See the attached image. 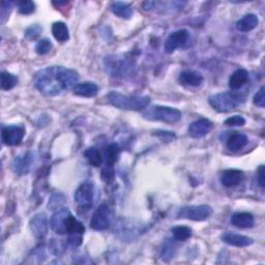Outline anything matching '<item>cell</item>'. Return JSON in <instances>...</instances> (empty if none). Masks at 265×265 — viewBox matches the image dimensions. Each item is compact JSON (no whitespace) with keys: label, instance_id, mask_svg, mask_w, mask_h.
<instances>
[{"label":"cell","instance_id":"cell-1","mask_svg":"<svg viewBox=\"0 0 265 265\" xmlns=\"http://www.w3.org/2000/svg\"><path fill=\"white\" fill-rule=\"evenodd\" d=\"M79 74L63 66H49L34 75V87L48 97H56L78 84Z\"/></svg>","mask_w":265,"mask_h":265},{"label":"cell","instance_id":"cell-2","mask_svg":"<svg viewBox=\"0 0 265 265\" xmlns=\"http://www.w3.org/2000/svg\"><path fill=\"white\" fill-rule=\"evenodd\" d=\"M109 104L118 109L130 111H142L150 104V98L146 95H125L116 91L107 94Z\"/></svg>","mask_w":265,"mask_h":265},{"label":"cell","instance_id":"cell-3","mask_svg":"<svg viewBox=\"0 0 265 265\" xmlns=\"http://www.w3.org/2000/svg\"><path fill=\"white\" fill-rule=\"evenodd\" d=\"M247 98L244 93L227 91L213 94L209 98V105L219 112H230L245 104Z\"/></svg>","mask_w":265,"mask_h":265},{"label":"cell","instance_id":"cell-4","mask_svg":"<svg viewBox=\"0 0 265 265\" xmlns=\"http://www.w3.org/2000/svg\"><path fill=\"white\" fill-rule=\"evenodd\" d=\"M142 115L148 121L163 122L166 124H175L181 119V112L179 110L166 106H153L144 109Z\"/></svg>","mask_w":265,"mask_h":265},{"label":"cell","instance_id":"cell-5","mask_svg":"<svg viewBox=\"0 0 265 265\" xmlns=\"http://www.w3.org/2000/svg\"><path fill=\"white\" fill-rule=\"evenodd\" d=\"M132 59L122 55H110L105 58V68L112 77H127L134 71Z\"/></svg>","mask_w":265,"mask_h":265},{"label":"cell","instance_id":"cell-6","mask_svg":"<svg viewBox=\"0 0 265 265\" xmlns=\"http://www.w3.org/2000/svg\"><path fill=\"white\" fill-rule=\"evenodd\" d=\"M112 209L108 203H102L90 219V227L97 231H105L110 228L112 223Z\"/></svg>","mask_w":265,"mask_h":265},{"label":"cell","instance_id":"cell-7","mask_svg":"<svg viewBox=\"0 0 265 265\" xmlns=\"http://www.w3.org/2000/svg\"><path fill=\"white\" fill-rule=\"evenodd\" d=\"M213 210L209 205H191L183 206L177 212L178 219H186L196 222L205 221L212 214Z\"/></svg>","mask_w":265,"mask_h":265},{"label":"cell","instance_id":"cell-8","mask_svg":"<svg viewBox=\"0 0 265 265\" xmlns=\"http://www.w3.org/2000/svg\"><path fill=\"white\" fill-rule=\"evenodd\" d=\"M94 185L91 181L82 182L75 191L74 200L82 208H89L93 204Z\"/></svg>","mask_w":265,"mask_h":265},{"label":"cell","instance_id":"cell-9","mask_svg":"<svg viewBox=\"0 0 265 265\" xmlns=\"http://www.w3.org/2000/svg\"><path fill=\"white\" fill-rule=\"evenodd\" d=\"M84 232H85L84 225L71 214L67 221V226H66V234L68 235L67 238L68 244L74 248L80 247L83 242Z\"/></svg>","mask_w":265,"mask_h":265},{"label":"cell","instance_id":"cell-10","mask_svg":"<svg viewBox=\"0 0 265 265\" xmlns=\"http://www.w3.org/2000/svg\"><path fill=\"white\" fill-rule=\"evenodd\" d=\"M188 37H190V33H188L186 29H179L172 32L165 42V52L168 54H172L177 49L183 47L186 44Z\"/></svg>","mask_w":265,"mask_h":265},{"label":"cell","instance_id":"cell-11","mask_svg":"<svg viewBox=\"0 0 265 265\" xmlns=\"http://www.w3.org/2000/svg\"><path fill=\"white\" fill-rule=\"evenodd\" d=\"M70 215H71V213L66 207H63L61 209L56 210L53 213V215L51 218V221H50L51 229L59 235L66 234L67 221H68Z\"/></svg>","mask_w":265,"mask_h":265},{"label":"cell","instance_id":"cell-12","mask_svg":"<svg viewBox=\"0 0 265 265\" xmlns=\"http://www.w3.org/2000/svg\"><path fill=\"white\" fill-rule=\"evenodd\" d=\"M25 136V130L18 126H9L3 128L2 139L4 144L8 146L19 145Z\"/></svg>","mask_w":265,"mask_h":265},{"label":"cell","instance_id":"cell-13","mask_svg":"<svg viewBox=\"0 0 265 265\" xmlns=\"http://www.w3.org/2000/svg\"><path fill=\"white\" fill-rule=\"evenodd\" d=\"M30 229L37 239H43L47 236L49 231V225L47 215L44 212L35 214L30 221Z\"/></svg>","mask_w":265,"mask_h":265},{"label":"cell","instance_id":"cell-14","mask_svg":"<svg viewBox=\"0 0 265 265\" xmlns=\"http://www.w3.org/2000/svg\"><path fill=\"white\" fill-rule=\"evenodd\" d=\"M33 163H34L33 153L32 151H26V153L14 159L12 163V168L16 173L20 175H25L30 171Z\"/></svg>","mask_w":265,"mask_h":265},{"label":"cell","instance_id":"cell-15","mask_svg":"<svg viewBox=\"0 0 265 265\" xmlns=\"http://www.w3.org/2000/svg\"><path fill=\"white\" fill-rule=\"evenodd\" d=\"M213 128L212 123L207 118H201L194 122L190 127H188V134L192 138L199 139L205 137L207 134L211 132Z\"/></svg>","mask_w":265,"mask_h":265},{"label":"cell","instance_id":"cell-16","mask_svg":"<svg viewBox=\"0 0 265 265\" xmlns=\"http://www.w3.org/2000/svg\"><path fill=\"white\" fill-rule=\"evenodd\" d=\"M245 174L237 169H228L222 173L221 182L226 187H232L239 184L244 180Z\"/></svg>","mask_w":265,"mask_h":265},{"label":"cell","instance_id":"cell-17","mask_svg":"<svg viewBox=\"0 0 265 265\" xmlns=\"http://www.w3.org/2000/svg\"><path fill=\"white\" fill-rule=\"evenodd\" d=\"M178 80L182 85L197 87L203 83V76L196 70L187 69L179 75Z\"/></svg>","mask_w":265,"mask_h":265},{"label":"cell","instance_id":"cell-18","mask_svg":"<svg viewBox=\"0 0 265 265\" xmlns=\"http://www.w3.org/2000/svg\"><path fill=\"white\" fill-rule=\"evenodd\" d=\"M222 239L227 245L237 247V248H246V247H249L254 244V239L249 236L230 233V232L225 233L224 235H222Z\"/></svg>","mask_w":265,"mask_h":265},{"label":"cell","instance_id":"cell-19","mask_svg":"<svg viewBox=\"0 0 265 265\" xmlns=\"http://www.w3.org/2000/svg\"><path fill=\"white\" fill-rule=\"evenodd\" d=\"M231 223L237 228L247 229L254 226L255 219L254 215L250 212H235L231 216Z\"/></svg>","mask_w":265,"mask_h":265},{"label":"cell","instance_id":"cell-20","mask_svg":"<svg viewBox=\"0 0 265 265\" xmlns=\"http://www.w3.org/2000/svg\"><path fill=\"white\" fill-rule=\"evenodd\" d=\"M249 71L245 68H238L231 75V77L229 79V87L232 90L239 89L249 82Z\"/></svg>","mask_w":265,"mask_h":265},{"label":"cell","instance_id":"cell-21","mask_svg":"<svg viewBox=\"0 0 265 265\" xmlns=\"http://www.w3.org/2000/svg\"><path fill=\"white\" fill-rule=\"evenodd\" d=\"M99 87L92 82L78 83L73 88V93L82 98H93L98 94Z\"/></svg>","mask_w":265,"mask_h":265},{"label":"cell","instance_id":"cell-22","mask_svg":"<svg viewBox=\"0 0 265 265\" xmlns=\"http://www.w3.org/2000/svg\"><path fill=\"white\" fill-rule=\"evenodd\" d=\"M249 140L248 137L245 134H240V133H234L232 134L228 139L226 141V145L227 148L231 151H239L243 148H245L248 144Z\"/></svg>","mask_w":265,"mask_h":265},{"label":"cell","instance_id":"cell-23","mask_svg":"<svg viewBox=\"0 0 265 265\" xmlns=\"http://www.w3.org/2000/svg\"><path fill=\"white\" fill-rule=\"evenodd\" d=\"M110 10L117 17H119L122 19H127V20L131 19V17L133 16V13H134L131 5H129L127 3H123V2L113 3L110 7Z\"/></svg>","mask_w":265,"mask_h":265},{"label":"cell","instance_id":"cell-24","mask_svg":"<svg viewBox=\"0 0 265 265\" xmlns=\"http://www.w3.org/2000/svg\"><path fill=\"white\" fill-rule=\"evenodd\" d=\"M259 24V19L255 14H248L236 22V28L242 32H249Z\"/></svg>","mask_w":265,"mask_h":265},{"label":"cell","instance_id":"cell-25","mask_svg":"<svg viewBox=\"0 0 265 265\" xmlns=\"http://www.w3.org/2000/svg\"><path fill=\"white\" fill-rule=\"evenodd\" d=\"M121 147L116 143L109 144L105 148V158H106V165L114 166L115 163L118 162L121 157Z\"/></svg>","mask_w":265,"mask_h":265},{"label":"cell","instance_id":"cell-26","mask_svg":"<svg viewBox=\"0 0 265 265\" xmlns=\"http://www.w3.org/2000/svg\"><path fill=\"white\" fill-rule=\"evenodd\" d=\"M52 34L55 40L60 43H65L69 40V30L65 23L55 22L52 25Z\"/></svg>","mask_w":265,"mask_h":265},{"label":"cell","instance_id":"cell-27","mask_svg":"<svg viewBox=\"0 0 265 265\" xmlns=\"http://www.w3.org/2000/svg\"><path fill=\"white\" fill-rule=\"evenodd\" d=\"M84 157L86 158L89 165L99 168L103 164V156L101 151L95 147H89L84 151Z\"/></svg>","mask_w":265,"mask_h":265},{"label":"cell","instance_id":"cell-28","mask_svg":"<svg viewBox=\"0 0 265 265\" xmlns=\"http://www.w3.org/2000/svg\"><path fill=\"white\" fill-rule=\"evenodd\" d=\"M173 238L177 242H185L192 237V229L187 226H176L172 228Z\"/></svg>","mask_w":265,"mask_h":265},{"label":"cell","instance_id":"cell-29","mask_svg":"<svg viewBox=\"0 0 265 265\" xmlns=\"http://www.w3.org/2000/svg\"><path fill=\"white\" fill-rule=\"evenodd\" d=\"M17 83H18V78L15 75L8 71L2 73V82H0V85H2V88L4 90L13 89L17 85Z\"/></svg>","mask_w":265,"mask_h":265},{"label":"cell","instance_id":"cell-30","mask_svg":"<svg viewBox=\"0 0 265 265\" xmlns=\"http://www.w3.org/2000/svg\"><path fill=\"white\" fill-rule=\"evenodd\" d=\"M66 199L62 194H54L49 201V209L58 210L65 207Z\"/></svg>","mask_w":265,"mask_h":265},{"label":"cell","instance_id":"cell-31","mask_svg":"<svg viewBox=\"0 0 265 265\" xmlns=\"http://www.w3.org/2000/svg\"><path fill=\"white\" fill-rule=\"evenodd\" d=\"M52 48H53L52 42L48 39H43L37 42L35 46V52L39 55H46L52 50Z\"/></svg>","mask_w":265,"mask_h":265},{"label":"cell","instance_id":"cell-32","mask_svg":"<svg viewBox=\"0 0 265 265\" xmlns=\"http://www.w3.org/2000/svg\"><path fill=\"white\" fill-rule=\"evenodd\" d=\"M18 11L22 15H30L35 11V4L33 2H28V0H23V2H17L16 4Z\"/></svg>","mask_w":265,"mask_h":265},{"label":"cell","instance_id":"cell-33","mask_svg":"<svg viewBox=\"0 0 265 265\" xmlns=\"http://www.w3.org/2000/svg\"><path fill=\"white\" fill-rule=\"evenodd\" d=\"M43 28L39 25V24H34L29 26L26 30H25V37L28 40H35L37 36H40V34L42 33Z\"/></svg>","mask_w":265,"mask_h":265},{"label":"cell","instance_id":"cell-34","mask_svg":"<svg viewBox=\"0 0 265 265\" xmlns=\"http://www.w3.org/2000/svg\"><path fill=\"white\" fill-rule=\"evenodd\" d=\"M115 176V170H114V166H110V165H106L103 170H102V178L105 182L110 183L113 179H114Z\"/></svg>","mask_w":265,"mask_h":265},{"label":"cell","instance_id":"cell-35","mask_svg":"<svg viewBox=\"0 0 265 265\" xmlns=\"http://www.w3.org/2000/svg\"><path fill=\"white\" fill-rule=\"evenodd\" d=\"M225 125L228 127H243L246 125V119L242 115H234L225 121Z\"/></svg>","mask_w":265,"mask_h":265},{"label":"cell","instance_id":"cell-36","mask_svg":"<svg viewBox=\"0 0 265 265\" xmlns=\"http://www.w3.org/2000/svg\"><path fill=\"white\" fill-rule=\"evenodd\" d=\"M264 87L262 86L254 95L253 98V103L254 105L260 107V108H264L265 106V95H264Z\"/></svg>","mask_w":265,"mask_h":265},{"label":"cell","instance_id":"cell-37","mask_svg":"<svg viewBox=\"0 0 265 265\" xmlns=\"http://www.w3.org/2000/svg\"><path fill=\"white\" fill-rule=\"evenodd\" d=\"M13 3L12 2H4L3 5H2V19H3V22H5V18L7 16H9L8 12H7V9H9V11L12 10L13 8Z\"/></svg>","mask_w":265,"mask_h":265},{"label":"cell","instance_id":"cell-38","mask_svg":"<svg viewBox=\"0 0 265 265\" xmlns=\"http://www.w3.org/2000/svg\"><path fill=\"white\" fill-rule=\"evenodd\" d=\"M257 181L261 188H264V166L261 165L257 170Z\"/></svg>","mask_w":265,"mask_h":265}]
</instances>
